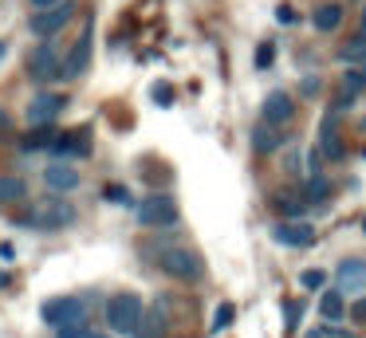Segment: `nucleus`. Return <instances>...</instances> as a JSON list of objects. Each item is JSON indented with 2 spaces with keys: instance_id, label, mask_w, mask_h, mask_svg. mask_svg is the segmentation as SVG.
<instances>
[{
  "instance_id": "34",
  "label": "nucleus",
  "mask_w": 366,
  "mask_h": 338,
  "mask_svg": "<svg viewBox=\"0 0 366 338\" xmlns=\"http://www.w3.org/2000/svg\"><path fill=\"white\" fill-rule=\"evenodd\" d=\"M28 4H32V12H48V8L64 4V0H28Z\"/></svg>"
},
{
  "instance_id": "29",
  "label": "nucleus",
  "mask_w": 366,
  "mask_h": 338,
  "mask_svg": "<svg viewBox=\"0 0 366 338\" xmlns=\"http://www.w3.org/2000/svg\"><path fill=\"white\" fill-rule=\"evenodd\" d=\"M103 197H107V201H114V204H130V193H127L122 185H107Z\"/></svg>"
},
{
  "instance_id": "6",
  "label": "nucleus",
  "mask_w": 366,
  "mask_h": 338,
  "mask_svg": "<svg viewBox=\"0 0 366 338\" xmlns=\"http://www.w3.org/2000/svg\"><path fill=\"white\" fill-rule=\"evenodd\" d=\"M71 16H75V0H64V4L48 8V12H32V20H28V31H32L36 39H44V44H48L56 31H64L67 24H71Z\"/></svg>"
},
{
  "instance_id": "38",
  "label": "nucleus",
  "mask_w": 366,
  "mask_h": 338,
  "mask_svg": "<svg viewBox=\"0 0 366 338\" xmlns=\"http://www.w3.org/2000/svg\"><path fill=\"white\" fill-rule=\"evenodd\" d=\"M4 59H9V39H0V67H4Z\"/></svg>"
},
{
  "instance_id": "33",
  "label": "nucleus",
  "mask_w": 366,
  "mask_h": 338,
  "mask_svg": "<svg viewBox=\"0 0 366 338\" xmlns=\"http://www.w3.org/2000/svg\"><path fill=\"white\" fill-rule=\"evenodd\" d=\"M303 94H307V99H315V94H319V79H315V75L303 79Z\"/></svg>"
},
{
  "instance_id": "14",
  "label": "nucleus",
  "mask_w": 366,
  "mask_h": 338,
  "mask_svg": "<svg viewBox=\"0 0 366 338\" xmlns=\"http://www.w3.org/2000/svg\"><path fill=\"white\" fill-rule=\"evenodd\" d=\"M44 185H48L56 197L75 193V189H79V169H75L71 161H48L44 165Z\"/></svg>"
},
{
  "instance_id": "41",
  "label": "nucleus",
  "mask_w": 366,
  "mask_h": 338,
  "mask_svg": "<svg viewBox=\"0 0 366 338\" xmlns=\"http://www.w3.org/2000/svg\"><path fill=\"white\" fill-rule=\"evenodd\" d=\"M362 31H366V4H362Z\"/></svg>"
},
{
  "instance_id": "2",
  "label": "nucleus",
  "mask_w": 366,
  "mask_h": 338,
  "mask_svg": "<svg viewBox=\"0 0 366 338\" xmlns=\"http://www.w3.org/2000/svg\"><path fill=\"white\" fill-rule=\"evenodd\" d=\"M20 224H28V228H44V232H56V228L75 224V209L64 201V197L51 193L48 201H36L32 209H28L24 217H20Z\"/></svg>"
},
{
  "instance_id": "24",
  "label": "nucleus",
  "mask_w": 366,
  "mask_h": 338,
  "mask_svg": "<svg viewBox=\"0 0 366 338\" xmlns=\"http://www.w3.org/2000/svg\"><path fill=\"white\" fill-rule=\"evenodd\" d=\"M323 283H327L323 267H307V272H300V287L303 291H323Z\"/></svg>"
},
{
  "instance_id": "18",
  "label": "nucleus",
  "mask_w": 366,
  "mask_h": 338,
  "mask_svg": "<svg viewBox=\"0 0 366 338\" xmlns=\"http://www.w3.org/2000/svg\"><path fill=\"white\" fill-rule=\"evenodd\" d=\"M335 59H339L342 67H358V63H366V31H355L347 44H339Z\"/></svg>"
},
{
  "instance_id": "44",
  "label": "nucleus",
  "mask_w": 366,
  "mask_h": 338,
  "mask_svg": "<svg viewBox=\"0 0 366 338\" xmlns=\"http://www.w3.org/2000/svg\"><path fill=\"white\" fill-rule=\"evenodd\" d=\"M362 75H366V63H362Z\"/></svg>"
},
{
  "instance_id": "40",
  "label": "nucleus",
  "mask_w": 366,
  "mask_h": 338,
  "mask_svg": "<svg viewBox=\"0 0 366 338\" xmlns=\"http://www.w3.org/2000/svg\"><path fill=\"white\" fill-rule=\"evenodd\" d=\"M4 283H9V272H0V287H4Z\"/></svg>"
},
{
  "instance_id": "5",
  "label": "nucleus",
  "mask_w": 366,
  "mask_h": 338,
  "mask_svg": "<svg viewBox=\"0 0 366 338\" xmlns=\"http://www.w3.org/2000/svg\"><path fill=\"white\" fill-rule=\"evenodd\" d=\"M40 319L48 322V327H56V330L79 327V322H87V307H83V299H75V295H56V299H44Z\"/></svg>"
},
{
  "instance_id": "23",
  "label": "nucleus",
  "mask_w": 366,
  "mask_h": 338,
  "mask_svg": "<svg viewBox=\"0 0 366 338\" xmlns=\"http://www.w3.org/2000/svg\"><path fill=\"white\" fill-rule=\"evenodd\" d=\"M56 138H59V134H51V126H36V130L20 141V146L32 154V149H51V146H56Z\"/></svg>"
},
{
  "instance_id": "30",
  "label": "nucleus",
  "mask_w": 366,
  "mask_h": 338,
  "mask_svg": "<svg viewBox=\"0 0 366 338\" xmlns=\"http://www.w3.org/2000/svg\"><path fill=\"white\" fill-rule=\"evenodd\" d=\"M284 319H287V330H295V322L303 319V303H284Z\"/></svg>"
},
{
  "instance_id": "26",
  "label": "nucleus",
  "mask_w": 366,
  "mask_h": 338,
  "mask_svg": "<svg viewBox=\"0 0 366 338\" xmlns=\"http://www.w3.org/2000/svg\"><path fill=\"white\" fill-rule=\"evenodd\" d=\"M327 197V181L323 177H307V185H303V201H323Z\"/></svg>"
},
{
  "instance_id": "42",
  "label": "nucleus",
  "mask_w": 366,
  "mask_h": 338,
  "mask_svg": "<svg viewBox=\"0 0 366 338\" xmlns=\"http://www.w3.org/2000/svg\"><path fill=\"white\" fill-rule=\"evenodd\" d=\"M91 338H107V334H95V330H91Z\"/></svg>"
},
{
  "instance_id": "8",
  "label": "nucleus",
  "mask_w": 366,
  "mask_h": 338,
  "mask_svg": "<svg viewBox=\"0 0 366 338\" xmlns=\"http://www.w3.org/2000/svg\"><path fill=\"white\" fill-rule=\"evenodd\" d=\"M28 79H36V83H51V79H64V55H59L51 44L36 47V51L28 55Z\"/></svg>"
},
{
  "instance_id": "13",
  "label": "nucleus",
  "mask_w": 366,
  "mask_h": 338,
  "mask_svg": "<svg viewBox=\"0 0 366 338\" xmlns=\"http://www.w3.org/2000/svg\"><path fill=\"white\" fill-rule=\"evenodd\" d=\"M292 114H295V99L287 91H268V99H264V106H260V122H268V126H280L284 130L287 122H292Z\"/></svg>"
},
{
  "instance_id": "1",
  "label": "nucleus",
  "mask_w": 366,
  "mask_h": 338,
  "mask_svg": "<svg viewBox=\"0 0 366 338\" xmlns=\"http://www.w3.org/2000/svg\"><path fill=\"white\" fill-rule=\"evenodd\" d=\"M158 267L169 275V279H182V283H205V259L197 256V252L189 248V244H169V248H162L158 256Z\"/></svg>"
},
{
  "instance_id": "32",
  "label": "nucleus",
  "mask_w": 366,
  "mask_h": 338,
  "mask_svg": "<svg viewBox=\"0 0 366 338\" xmlns=\"http://www.w3.org/2000/svg\"><path fill=\"white\" fill-rule=\"evenodd\" d=\"M272 63V44H264L260 51H256V67H268Z\"/></svg>"
},
{
  "instance_id": "35",
  "label": "nucleus",
  "mask_w": 366,
  "mask_h": 338,
  "mask_svg": "<svg viewBox=\"0 0 366 338\" xmlns=\"http://www.w3.org/2000/svg\"><path fill=\"white\" fill-rule=\"evenodd\" d=\"M350 314H355L358 322H366V295H358V303L350 307Z\"/></svg>"
},
{
  "instance_id": "7",
  "label": "nucleus",
  "mask_w": 366,
  "mask_h": 338,
  "mask_svg": "<svg viewBox=\"0 0 366 338\" xmlns=\"http://www.w3.org/2000/svg\"><path fill=\"white\" fill-rule=\"evenodd\" d=\"M64 106H67V94H59V91H40V94H32L24 118H28V126H51L59 114H64Z\"/></svg>"
},
{
  "instance_id": "10",
  "label": "nucleus",
  "mask_w": 366,
  "mask_h": 338,
  "mask_svg": "<svg viewBox=\"0 0 366 338\" xmlns=\"http://www.w3.org/2000/svg\"><path fill=\"white\" fill-rule=\"evenodd\" d=\"M91 39H95V24H83L71 44V55H64V79H79L91 67Z\"/></svg>"
},
{
  "instance_id": "28",
  "label": "nucleus",
  "mask_w": 366,
  "mask_h": 338,
  "mask_svg": "<svg viewBox=\"0 0 366 338\" xmlns=\"http://www.w3.org/2000/svg\"><path fill=\"white\" fill-rule=\"evenodd\" d=\"M284 169H287V173H303V149H300V146H292V149H287Z\"/></svg>"
},
{
  "instance_id": "15",
  "label": "nucleus",
  "mask_w": 366,
  "mask_h": 338,
  "mask_svg": "<svg viewBox=\"0 0 366 338\" xmlns=\"http://www.w3.org/2000/svg\"><path fill=\"white\" fill-rule=\"evenodd\" d=\"M48 154H56V161H67V157H87L91 154V134H59L56 146H51Z\"/></svg>"
},
{
  "instance_id": "9",
  "label": "nucleus",
  "mask_w": 366,
  "mask_h": 338,
  "mask_svg": "<svg viewBox=\"0 0 366 338\" xmlns=\"http://www.w3.org/2000/svg\"><path fill=\"white\" fill-rule=\"evenodd\" d=\"M272 240L284 244V248H311V244L319 240V232L307 224V220H276L272 224Z\"/></svg>"
},
{
  "instance_id": "12",
  "label": "nucleus",
  "mask_w": 366,
  "mask_h": 338,
  "mask_svg": "<svg viewBox=\"0 0 366 338\" xmlns=\"http://www.w3.org/2000/svg\"><path fill=\"white\" fill-rule=\"evenodd\" d=\"M319 146H323V157L327 161H342L347 157V141H342V130H339V110H327L323 122H319Z\"/></svg>"
},
{
  "instance_id": "17",
  "label": "nucleus",
  "mask_w": 366,
  "mask_h": 338,
  "mask_svg": "<svg viewBox=\"0 0 366 338\" xmlns=\"http://www.w3.org/2000/svg\"><path fill=\"white\" fill-rule=\"evenodd\" d=\"M166 303H154L142 311V322H138L134 338H166V311H162Z\"/></svg>"
},
{
  "instance_id": "25",
  "label": "nucleus",
  "mask_w": 366,
  "mask_h": 338,
  "mask_svg": "<svg viewBox=\"0 0 366 338\" xmlns=\"http://www.w3.org/2000/svg\"><path fill=\"white\" fill-rule=\"evenodd\" d=\"M342 91L358 99V94L366 91V75H362V71H355V67H347V75H342Z\"/></svg>"
},
{
  "instance_id": "20",
  "label": "nucleus",
  "mask_w": 366,
  "mask_h": 338,
  "mask_svg": "<svg viewBox=\"0 0 366 338\" xmlns=\"http://www.w3.org/2000/svg\"><path fill=\"white\" fill-rule=\"evenodd\" d=\"M28 201V181L24 177H0V204H20Z\"/></svg>"
},
{
  "instance_id": "43",
  "label": "nucleus",
  "mask_w": 366,
  "mask_h": 338,
  "mask_svg": "<svg viewBox=\"0 0 366 338\" xmlns=\"http://www.w3.org/2000/svg\"><path fill=\"white\" fill-rule=\"evenodd\" d=\"M0 122H4V110H0Z\"/></svg>"
},
{
  "instance_id": "37",
  "label": "nucleus",
  "mask_w": 366,
  "mask_h": 338,
  "mask_svg": "<svg viewBox=\"0 0 366 338\" xmlns=\"http://www.w3.org/2000/svg\"><path fill=\"white\" fill-rule=\"evenodd\" d=\"M154 102H162V106H169V86H154Z\"/></svg>"
},
{
  "instance_id": "21",
  "label": "nucleus",
  "mask_w": 366,
  "mask_h": 338,
  "mask_svg": "<svg viewBox=\"0 0 366 338\" xmlns=\"http://www.w3.org/2000/svg\"><path fill=\"white\" fill-rule=\"evenodd\" d=\"M319 314H323L327 322H342V314H347V307H342V291H323V299H319Z\"/></svg>"
},
{
  "instance_id": "16",
  "label": "nucleus",
  "mask_w": 366,
  "mask_h": 338,
  "mask_svg": "<svg viewBox=\"0 0 366 338\" xmlns=\"http://www.w3.org/2000/svg\"><path fill=\"white\" fill-rule=\"evenodd\" d=\"M280 146H284V130H280V126H268V122H256V130H252V154L268 157V154H276Z\"/></svg>"
},
{
  "instance_id": "31",
  "label": "nucleus",
  "mask_w": 366,
  "mask_h": 338,
  "mask_svg": "<svg viewBox=\"0 0 366 338\" xmlns=\"http://www.w3.org/2000/svg\"><path fill=\"white\" fill-rule=\"evenodd\" d=\"M56 338H91V330H87V322H79V327H64V330H56Z\"/></svg>"
},
{
  "instance_id": "11",
  "label": "nucleus",
  "mask_w": 366,
  "mask_h": 338,
  "mask_svg": "<svg viewBox=\"0 0 366 338\" xmlns=\"http://www.w3.org/2000/svg\"><path fill=\"white\" fill-rule=\"evenodd\" d=\"M335 291H342V295H362L366 291V259H358V256L339 259V267H335Z\"/></svg>"
},
{
  "instance_id": "3",
  "label": "nucleus",
  "mask_w": 366,
  "mask_h": 338,
  "mask_svg": "<svg viewBox=\"0 0 366 338\" xmlns=\"http://www.w3.org/2000/svg\"><path fill=\"white\" fill-rule=\"evenodd\" d=\"M142 299L134 295V291H119V295H111L107 299V327L114 330V334H122V338H134V330H138V322H142Z\"/></svg>"
},
{
  "instance_id": "22",
  "label": "nucleus",
  "mask_w": 366,
  "mask_h": 338,
  "mask_svg": "<svg viewBox=\"0 0 366 338\" xmlns=\"http://www.w3.org/2000/svg\"><path fill=\"white\" fill-rule=\"evenodd\" d=\"M272 209L284 220H300L303 212H307V201H303V197H272Z\"/></svg>"
},
{
  "instance_id": "39",
  "label": "nucleus",
  "mask_w": 366,
  "mask_h": 338,
  "mask_svg": "<svg viewBox=\"0 0 366 338\" xmlns=\"http://www.w3.org/2000/svg\"><path fill=\"white\" fill-rule=\"evenodd\" d=\"M303 338H327V330H323V327H315V330H307Z\"/></svg>"
},
{
  "instance_id": "19",
  "label": "nucleus",
  "mask_w": 366,
  "mask_h": 338,
  "mask_svg": "<svg viewBox=\"0 0 366 338\" xmlns=\"http://www.w3.org/2000/svg\"><path fill=\"white\" fill-rule=\"evenodd\" d=\"M339 24H342V4H331V0H327V4H319L315 12H311V28L323 31V36H327V31H335Z\"/></svg>"
},
{
  "instance_id": "4",
  "label": "nucleus",
  "mask_w": 366,
  "mask_h": 338,
  "mask_svg": "<svg viewBox=\"0 0 366 338\" xmlns=\"http://www.w3.org/2000/svg\"><path fill=\"white\" fill-rule=\"evenodd\" d=\"M177 217H182V209H177V201L169 193H150L134 209V220L142 228H174Z\"/></svg>"
},
{
  "instance_id": "27",
  "label": "nucleus",
  "mask_w": 366,
  "mask_h": 338,
  "mask_svg": "<svg viewBox=\"0 0 366 338\" xmlns=\"http://www.w3.org/2000/svg\"><path fill=\"white\" fill-rule=\"evenodd\" d=\"M232 314H237V307H232V303H221V307H217V314H213V330H224V327L232 322Z\"/></svg>"
},
{
  "instance_id": "36",
  "label": "nucleus",
  "mask_w": 366,
  "mask_h": 338,
  "mask_svg": "<svg viewBox=\"0 0 366 338\" xmlns=\"http://www.w3.org/2000/svg\"><path fill=\"white\" fill-rule=\"evenodd\" d=\"M276 20H280V24H292V20H295V12H292L287 4H280V8H276Z\"/></svg>"
}]
</instances>
